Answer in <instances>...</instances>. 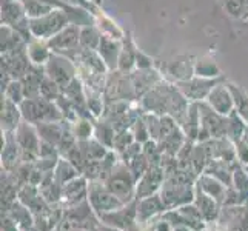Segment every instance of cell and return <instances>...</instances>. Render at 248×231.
I'll use <instances>...</instances> for the list:
<instances>
[{"label": "cell", "instance_id": "cell-13", "mask_svg": "<svg viewBox=\"0 0 248 231\" xmlns=\"http://www.w3.org/2000/svg\"><path fill=\"white\" fill-rule=\"evenodd\" d=\"M20 117H22L20 107L3 96L2 97V126L5 130H14L16 126H19Z\"/></svg>", "mask_w": 248, "mask_h": 231}, {"label": "cell", "instance_id": "cell-25", "mask_svg": "<svg viewBox=\"0 0 248 231\" xmlns=\"http://www.w3.org/2000/svg\"><path fill=\"white\" fill-rule=\"evenodd\" d=\"M102 3V0H97V5H100Z\"/></svg>", "mask_w": 248, "mask_h": 231}, {"label": "cell", "instance_id": "cell-24", "mask_svg": "<svg viewBox=\"0 0 248 231\" xmlns=\"http://www.w3.org/2000/svg\"><path fill=\"white\" fill-rule=\"evenodd\" d=\"M245 140H247V145H248V128L245 130Z\"/></svg>", "mask_w": 248, "mask_h": 231}, {"label": "cell", "instance_id": "cell-10", "mask_svg": "<svg viewBox=\"0 0 248 231\" xmlns=\"http://www.w3.org/2000/svg\"><path fill=\"white\" fill-rule=\"evenodd\" d=\"M45 76H46L45 66L31 63L27 74H25L20 79L27 99H32V97H39L40 96V85H42V82H44Z\"/></svg>", "mask_w": 248, "mask_h": 231}, {"label": "cell", "instance_id": "cell-22", "mask_svg": "<svg viewBox=\"0 0 248 231\" xmlns=\"http://www.w3.org/2000/svg\"><path fill=\"white\" fill-rule=\"evenodd\" d=\"M59 2L66 3V5H73V6L85 8V10H88L94 17H96L102 11L100 10V5H97L96 2H93V0H59Z\"/></svg>", "mask_w": 248, "mask_h": 231}, {"label": "cell", "instance_id": "cell-1", "mask_svg": "<svg viewBox=\"0 0 248 231\" xmlns=\"http://www.w3.org/2000/svg\"><path fill=\"white\" fill-rule=\"evenodd\" d=\"M70 17L63 8H54L48 14L30 19V31L32 37L40 40H49L57 32H61L63 28L70 25Z\"/></svg>", "mask_w": 248, "mask_h": 231}, {"label": "cell", "instance_id": "cell-5", "mask_svg": "<svg viewBox=\"0 0 248 231\" xmlns=\"http://www.w3.org/2000/svg\"><path fill=\"white\" fill-rule=\"evenodd\" d=\"M46 42L53 53L66 56L70 59L80 46V27L70 23L66 28H63Z\"/></svg>", "mask_w": 248, "mask_h": 231}, {"label": "cell", "instance_id": "cell-12", "mask_svg": "<svg viewBox=\"0 0 248 231\" xmlns=\"http://www.w3.org/2000/svg\"><path fill=\"white\" fill-rule=\"evenodd\" d=\"M27 53H28L31 63L45 66L46 62L49 61L51 54H53V51H51L46 40H40L34 37L31 42L27 44Z\"/></svg>", "mask_w": 248, "mask_h": 231}, {"label": "cell", "instance_id": "cell-6", "mask_svg": "<svg viewBox=\"0 0 248 231\" xmlns=\"http://www.w3.org/2000/svg\"><path fill=\"white\" fill-rule=\"evenodd\" d=\"M207 104L222 116H228L230 113H233L234 99H233V94L227 85V80L220 82L219 85H216V87L213 88V91L207 97Z\"/></svg>", "mask_w": 248, "mask_h": 231}, {"label": "cell", "instance_id": "cell-14", "mask_svg": "<svg viewBox=\"0 0 248 231\" xmlns=\"http://www.w3.org/2000/svg\"><path fill=\"white\" fill-rule=\"evenodd\" d=\"M23 46H27V40L22 37V34L17 32L14 28L8 27V25H2V44H0L2 54L11 53V51Z\"/></svg>", "mask_w": 248, "mask_h": 231}, {"label": "cell", "instance_id": "cell-20", "mask_svg": "<svg viewBox=\"0 0 248 231\" xmlns=\"http://www.w3.org/2000/svg\"><path fill=\"white\" fill-rule=\"evenodd\" d=\"M3 96L8 97L10 100H13L14 104L20 105L22 102L27 99V96H25V90H23V85L20 80H11L10 83L6 85V88L2 91Z\"/></svg>", "mask_w": 248, "mask_h": 231}, {"label": "cell", "instance_id": "cell-16", "mask_svg": "<svg viewBox=\"0 0 248 231\" xmlns=\"http://www.w3.org/2000/svg\"><path fill=\"white\" fill-rule=\"evenodd\" d=\"M194 76L215 79V77H220L222 74L215 59H211L208 56H202L196 59L194 62Z\"/></svg>", "mask_w": 248, "mask_h": 231}, {"label": "cell", "instance_id": "cell-3", "mask_svg": "<svg viewBox=\"0 0 248 231\" xmlns=\"http://www.w3.org/2000/svg\"><path fill=\"white\" fill-rule=\"evenodd\" d=\"M227 80L224 76L215 77V79H208V77H199V76H193L191 79L188 80H181L176 82V87L181 90L184 96L191 100V102H202L203 99L208 97V94L213 91V88L219 85L220 82Z\"/></svg>", "mask_w": 248, "mask_h": 231}, {"label": "cell", "instance_id": "cell-2", "mask_svg": "<svg viewBox=\"0 0 248 231\" xmlns=\"http://www.w3.org/2000/svg\"><path fill=\"white\" fill-rule=\"evenodd\" d=\"M45 73L63 90L78 77V66L66 56L53 53L45 65Z\"/></svg>", "mask_w": 248, "mask_h": 231}, {"label": "cell", "instance_id": "cell-19", "mask_svg": "<svg viewBox=\"0 0 248 231\" xmlns=\"http://www.w3.org/2000/svg\"><path fill=\"white\" fill-rule=\"evenodd\" d=\"M224 10L228 15L234 17V19L245 20L247 17V0H224Z\"/></svg>", "mask_w": 248, "mask_h": 231}, {"label": "cell", "instance_id": "cell-18", "mask_svg": "<svg viewBox=\"0 0 248 231\" xmlns=\"http://www.w3.org/2000/svg\"><path fill=\"white\" fill-rule=\"evenodd\" d=\"M102 31L96 25H90V27L80 28V46L85 49H97L102 40Z\"/></svg>", "mask_w": 248, "mask_h": 231}, {"label": "cell", "instance_id": "cell-21", "mask_svg": "<svg viewBox=\"0 0 248 231\" xmlns=\"http://www.w3.org/2000/svg\"><path fill=\"white\" fill-rule=\"evenodd\" d=\"M61 96H62V88L59 87L53 79H49L48 76H45L44 82L40 85V97L56 102Z\"/></svg>", "mask_w": 248, "mask_h": 231}, {"label": "cell", "instance_id": "cell-9", "mask_svg": "<svg viewBox=\"0 0 248 231\" xmlns=\"http://www.w3.org/2000/svg\"><path fill=\"white\" fill-rule=\"evenodd\" d=\"M121 51H122V40H116V39H111L108 36H102L97 53L100 54L102 59H104V62L108 66L109 71L117 70Z\"/></svg>", "mask_w": 248, "mask_h": 231}, {"label": "cell", "instance_id": "cell-7", "mask_svg": "<svg viewBox=\"0 0 248 231\" xmlns=\"http://www.w3.org/2000/svg\"><path fill=\"white\" fill-rule=\"evenodd\" d=\"M131 80H133V87L136 91V97L140 99L147 94L150 90H153L159 82L164 80L162 74L155 70V68H150V70H134L130 73Z\"/></svg>", "mask_w": 248, "mask_h": 231}, {"label": "cell", "instance_id": "cell-11", "mask_svg": "<svg viewBox=\"0 0 248 231\" xmlns=\"http://www.w3.org/2000/svg\"><path fill=\"white\" fill-rule=\"evenodd\" d=\"M136 51H138V46H136L133 36L130 31L125 32V37L122 39V51H121V57H119V71L124 73H131L136 70Z\"/></svg>", "mask_w": 248, "mask_h": 231}, {"label": "cell", "instance_id": "cell-23", "mask_svg": "<svg viewBox=\"0 0 248 231\" xmlns=\"http://www.w3.org/2000/svg\"><path fill=\"white\" fill-rule=\"evenodd\" d=\"M150 68H155V59L142 53L138 48L136 51V70H150Z\"/></svg>", "mask_w": 248, "mask_h": 231}, {"label": "cell", "instance_id": "cell-8", "mask_svg": "<svg viewBox=\"0 0 248 231\" xmlns=\"http://www.w3.org/2000/svg\"><path fill=\"white\" fill-rule=\"evenodd\" d=\"M194 62L196 59L191 56H177L167 65V74L176 82L188 80L194 76Z\"/></svg>", "mask_w": 248, "mask_h": 231}, {"label": "cell", "instance_id": "cell-17", "mask_svg": "<svg viewBox=\"0 0 248 231\" xmlns=\"http://www.w3.org/2000/svg\"><path fill=\"white\" fill-rule=\"evenodd\" d=\"M227 85L230 91L233 94V99H234V109L237 111V114L241 116L244 121L248 122V94L239 87V85L233 83L227 80Z\"/></svg>", "mask_w": 248, "mask_h": 231}, {"label": "cell", "instance_id": "cell-4", "mask_svg": "<svg viewBox=\"0 0 248 231\" xmlns=\"http://www.w3.org/2000/svg\"><path fill=\"white\" fill-rule=\"evenodd\" d=\"M105 97L111 100H130V99H138L136 97V91L133 87V80L130 73L124 71H109L107 76V85H105Z\"/></svg>", "mask_w": 248, "mask_h": 231}, {"label": "cell", "instance_id": "cell-15", "mask_svg": "<svg viewBox=\"0 0 248 231\" xmlns=\"http://www.w3.org/2000/svg\"><path fill=\"white\" fill-rule=\"evenodd\" d=\"M94 19H96V27L102 31L104 36H108L116 40H122L125 37V31L119 28V25L113 19H109L104 11H100Z\"/></svg>", "mask_w": 248, "mask_h": 231}]
</instances>
